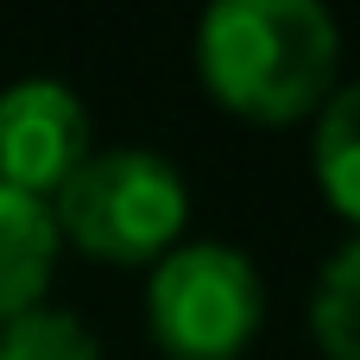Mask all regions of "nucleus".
Listing matches in <instances>:
<instances>
[{
  "instance_id": "f257e3e1",
  "label": "nucleus",
  "mask_w": 360,
  "mask_h": 360,
  "mask_svg": "<svg viewBox=\"0 0 360 360\" xmlns=\"http://www.w3.org/2000/svg\"><path fill=\"white\" fill-rule=\"evenodd\" d=\"M342 32L316 0H215L196 25V70L215 108L291 127L335 95Z\"/></svg>"
},
{
  "instance_id": "f03ea898",
  "label": "nucleus",
  "mask_w": 360,
  "mask_h": 360,
  "mask_svg": "<svg viewBox=\"0 0 360 360\" xmlns=\"http://www.w3.org/2000/svg\"><path fill=\"white\" fill-rule=\"evenodd\" d=\"M184 215H190V190L177 165L158 158L152 146L89 152L76 177L51 196L57 240H70L101 266H158L177 247Z\"/></svg>"
},
{
  "instance_id": "7ed1b4c3",
  "label": "nucleus",
  "mask_w": 360,
  "mask_h": 360,
  "mask_svg": "<svg viewBox=\"0 0 360 360\" xmlns=\"http://www.w3.org/2000/svg\"><path fill=\"white\" fill-rule=\"evenodd\" d=\"M266 323L259 266L240 247L190 240L152 266L146 285V329L171 360H240Z\"/></svg>"
},
{
  "instance_id": "20e7f679",
  "label": "nucleus",
  "mask_w": 360,
  "mask_h": 360,
  "mask_svg": "<svg viewBox=\"0 0 360 360\" xmlns=\"http://www.w3.org/2000/svg\"><path fill=\"white\" fill-rule=\"evenodd\" d=\"M89 114L70 82L25 76L0 89V184L51 202L89 158Z\"/></svg>"
},
{
  "instance_id": "39448f33",
  "label": "nucleus",
  "mask_w": 360,
  "mask_h": 360,
  "mask_svg": "<svg viewBox=\"0 0 360 360\" xmlns=\"http://www.w3.org/2000/svg\"><path fill=\"white\" fill-rule=\"evenodd\" d=\"M57 253H63V240H57L51 202L0 184V329L44 304Z\"/></svg>"
},
{
  "instance_id": "423d86ee",
  "label": "nucleus",
  "mask_w": 360,
  "mask_h": 360,
  "mask_svg": "<svg viewBox=\"0 0 360 360\" xmlns=\"http://www.w3.org/2000/svg\"><path fill=\"white\" fill-rule=\"evenodd\" d=\"M316 184L360 228V82L335 89L316 120Z\"/></svg>"
},
{
  "instance_id": "0eeeda50",
  "label": "nucleus",
  "mask_w": 360,
  "mask_h": 360,
  "mask_svg": "<svg viewBox=\"0 0 360 360\" xmlns=\"http://www.w3.org/2000/svg\"><path fill=\"white\" fill-rule=\"evenodd\" d=\"M310 335H316V348L329 360H360V234L316 272Z\"/></svg>"
},
{
  "instance_id": "6e6552de",
  "label": "nucleus",
  "mask_w": 360,
  "mask_h": 360,
  "mask_svg": "<svg viewBox=\"0 0 360 360\" xmlns=\"http://www.w3.org/2000/svg\"><path fill=\"white\" fill-rule=\"evenodd\" d=\"M0 360H101V342L70 310H25L0 329Z\"/></svg>"
}]
</instances>
